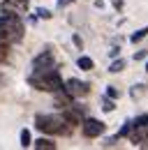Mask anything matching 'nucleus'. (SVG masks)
I'll return each mask as SVG.
<instances>
[{"instance_id":"nucleus-7","label":"nucleus","mask_w":148,"mask_h":150,"mask_svg":"<svg viewBox=\"0 0 148 150\" xmlns=\"http://www.w3.org/2000/svg\"><path fill=\"white\" fill-rule=\"evenodd\" d=\"M28 9V0H2V5H0V12H26Z\"/></svg>"},{"instance_id":"nucleus-18","label":"nucleus","mask_w":148,"mask_h":150,"mask_svg":"<svg viewBox=\"0 0 148 150\" xmlns=\"http://www.w3.org/2000/svg\"><path fill=\"white\" fill-rule=\"evenodd\" d=\"M107 97H109V99H118V97H120V90H118L116 86H107Z\"/></svg>"},{"instance_id":"nucleus-13","label":"nucleus","mask_w":148,"mask_h":150,"mask_svg":"<svg viewBox=\"0 0 148 150\" xmlns=\"http://www.w3.org/2000/svg\"><path fill=\"white\" fill-rule=\"evenodd\" d=\"M7 58H9V44L7 42H0V65L7 62Z\"/></svg>"},{"instance_id":"nucleus-2","label":"nucleus","mask_w":148,"mask_h":150,"mask_svg":"<svg viewBox=\"0 0 148 150\" xmlns=\"http://www.w3.org/2000/svg\"><path fill=\"white\" fill-rule=\"evenodd\" d=\"M23 39V21L14 12H2L0 14V42L16 44Z\"/></svg>"},{"instance_id":"nucleus-1","label":"nucleus","mask_w":148,"mask_h":150,"mask_svg":"<svg viewBox=\"0 0 148 150\" xmlns=\"http://www.w3.org/2000/svg\"><path fill=\"white\" fill-rule=\"evenodd\" d=\"M28 83H30L35 90L51 93V95L65 88L63 76L58 74V69H56V67H42V69H33V74L28 76Z\"/></svg>"},{"instance_id":"nucleus-5","label":"nucleus","mask_w":148,"mask_h":150,"mask_svg":"<svg viewBox=\"0 0 148 150\" xmlns=\"http://www.w3.org/2000/svg\"><path fill=\"white\" fill-rule=\"evenodd\" d=\"M63 90L70 93L74 99H76V97H86V95L90 93V83H86V81H81V79H67Z\"/></svg>"},{"instance_id":"nucleus-19","label":"nucleus","mask_w":148,"mask_h":150,"mask_svg":"<svg viewBox=\"0 0 148 150\" xmlns=\"http://www.w3.org/2000/svg\"><path fill=\"white\" fill-rule=\"evenodd\" d=\"M113 109H116V104H113V99H109V97H104V102H102V111L111 113Z\"/></svg>"},{"instance_id":"nucleus-17","label":"nucleus","mask_w":148,"mask_h":150,"mask_svg":"<svg viewBox=\"0 0 148 150\" xmlns=\"http://www.w3.org/2000/svg\"><path fill=\"white\" fill-rule=\"evenodd\" d=\"M30 143H33V139H30V132H28V129H21V146H23V148H28Z\"/></svg>"},{"instance_id":"nucleus-6","label":"nucleus","mask_w":148,"mask_h":150,"mask_svg":"<svg viewBox=\"0 0 148 150\" xmlns=\"http://www.w3.org/2000/svg\"><path fill=\"white\" fill-rule=\"evenodd\" d=\"M42 67H56V58L51 46H46V51H42L39 56H35L33 60V69H42Z\"/></svg>"},{"instance_id":"nucleus-8","label":"nucleus","mask_w":148,"mask_h":150,"mask_svg":"<svg viewBox=\"0 0 148 150\" xmlns=\"http://www.w3.org/2000/svg\"><path fill=\"white\" fill-rule=\"evenodd\" d=\"M60 118H63V120H65V122H67L70 127H76V125H81V113L76 111L72 104L63 109V115H60Z\"/></svg>"},{"instance_id":"nucleus-22","label":"nucleus","mask_w":148,"mask_h":150,"mask_svg":"<svg viewBox=\"0 0 148 150\" xmlns=\"http://www.w3.org/2000/svg\"><path fill=\"white\" fill-rule=\"evenodd\" d=\"M116 141H118V136H111V139L104 141V146H107V148H113V146H116Z\"/></svg>"},{"instance_id":"nucleus-14","label":"nucleus","mask_w":148,"mask_h":150,"mask_svg":"<svg viewBox=\"0 0 148 150\" xmlns=\"http://www.w3.org/2000/svg\"><path fill=\"white\" fill-rule=\"evenodd\" d=\"M146 125H148V113H141L132 120V127H146Z\"/></svg>"},{"instance_id":"nucleus-26","label":"nucleus","mask_w":148,"mask_h":150,"mask_svg":"<svg viewBox=\"0 0 148 150\" xmlns=\"http://www.w3.org/2000/svg\"><path fill=\"white\" fill-rule=\"evenodd\" d=\"M146 74H148V62H146Z\"/></svg>"},{"instance_id":"nucleus-16","label":"nucleus","mask_w":148,"mask_h":150,"mask_svg":"<svg viewBox=\"0 0 148 150\" xmlns=\"http://www.w3.org/2000/svg\"><path fill=\"white\" fill-rule=\"evenodd\" d=\"M130 132H132V120H125V122H123V127L118 129V134H116V136H118V139H120V136H127Z\"/></svg>"},{"instance_id":"nucleus-23","label":"nucleus","mask_w":148,"mask_h":150,"mask_svg":"<svg viewBox=\"0 0 148 150\" xmlns=\"http://www.w3.org/2000/svg\"><path fill=\"white\" fill-rule=\"evenodd\" d=\"M146 56H148V51H137V53H134V60H144Z\"/></svg>"},{"instance_id":"nucleus-4","label":"nucleus","mask_w":148,"mask_h":150,"mask_svg":"<svg viewBox=\"0 0 148 150\" xmlns=\"http://www.w3.org/2000/svg\"><path fill=\"white\" fill-rule=\"evenodd\" d=\"M107 129V125L102 122V120H97V118H86V120H81V134L86 136V139H97V136H102Z\"/></svg>"},{"instance_id":"nucleus-11","label":"nucleus","mask_w":148,"mask_h":150,"mask_svg":"<svg viewBox=\"0 0 148 150\" xmlns=\"http://www.w3.org/2000/svg\"><path fill=\"white\" fill-rule=\"evenodd\" d=\"M144 37H148V25H146V28H139L137 33H132V35H130V42L137 44V42H141Z\"/></svg>"},{"instance_id":"nucleus-21","label":"nucleus","mask_w":148,"mask_h":150,"mask_svg":"<svg viewBox=\"0 0 148 150\" xmlns=\"http://www.w3.org/2000/svg\"><path fill=\"white\" fill-rule=\"evenodd\" d=\"M72 42H74V46H76V49H83V39L79 37V35H74V37H72Z\"/></svg>"},{"instance_id":"nucleus-12","label":"nucleus","mask_w":148,"mask_h":150,"mask_svg":"<svg viewBox=\"0 0 148 150\" xmlns=\"http://www.w3.org/2000/svg\"><path fill=\"white\" fill-rule=\"evenodd\" d=\"M123 69H125V60H123V58L113 60V62H111V67H109L111 74H118V72H123Z\"/></svg>"},{"instance_id":"nucleus-9","label":"nucleus","mask_w":148,"mask_h":150,"mask_svg":"<svg viewBox=\"0 0 148 150\" xmlns=\"http://www.w3.org/2000/svg\"><path fill=\"white\" fill-rule=\"evenodd\" d=\"M30 146H35L37 150H44V148H46V150H56V148H58L53 141H51V139H46V136H39L35 143H30Z\"/></svg>"},{"instance_id":"nucleus-24","label":"nucleus","mask_w":148,"mask_h":150,"mask_svg":"<svg viewBox=\"0 0 148 150\" xmlns=\"http://www.w3.org/2000/svg\"><path fill=\"white\" fill-rule=\"evenodd\" d=\"M111 5H113L116 9H123V5H125V2H123V0H111Z\"/></svg>"},{"instance_id":"nucleus-20","label":"nucleus","mask_w":148,"mask_h":150,"mask_svg":"<svg viewBox=\"0 0 148 150\" xmlns=\"http://www.w3.org/2000/svg\"><path fill=\"white\" fill-rule=\"evenodd\" d=\"M37 16H39V19H51L53 14H51V9H44V7H37Z\"/></svg>"},{"instance_id":"nucleus-15","label":"nucleus","mask_w":148,"mask_h":150,"mask_svg":"<svg viewBox=\"0 0 148 150\" xmlns=\"http://www.w3.org/2000/svg\"><path fill=\"white\" fill-rule=\"evenodd\" d=\"M144 93H146V86H144V83H137V86H132V90H130V95H132V99H137V97H141Z\"/></svg>"},{"instance_id":"nucleus-3","label":"nucleus","mask_w":148,"mask_h":150,"mask_svg":"<svg viewBox=\"0 0 148 150\" xmlns=\"http://www.w3.org/2000/svg\"><path fill=\"white\" fill-rule=\"evenodd\" d=\"M35 127L44 134H56V136H70L72 134V127L58 118V115H46V113H37L35 115Z\"/></svg>"},{"instance_id":"nucleus-10","label":"nucleus","mask_w":148,"mask_h":150,"mask_svg":"<svg viewBox=\"0 0 148 150\" xmlns=\"http://www.w3.org/2000/svg\"><path fill=\"white\" fill-rule=\"evenodd\" d=\"M76 65H79V69H83V72H90L92 67H95V62H92V58H88V56H79V60H76Z\"/></svg>"},{"instance_id":"nucleus-25","label":"nucleus","mask_w":148,"mask_h":150,"mask_svg":"<svg viewBox=\"0 0 148 150\" xmlns=\"http://www.w3.org/2000/svg\"><path fill=\"white\" fill-rule=\"evenodd\" d=\"M70 2H72V0H58V7H67Z\"/></svg>"}]
</instances>
